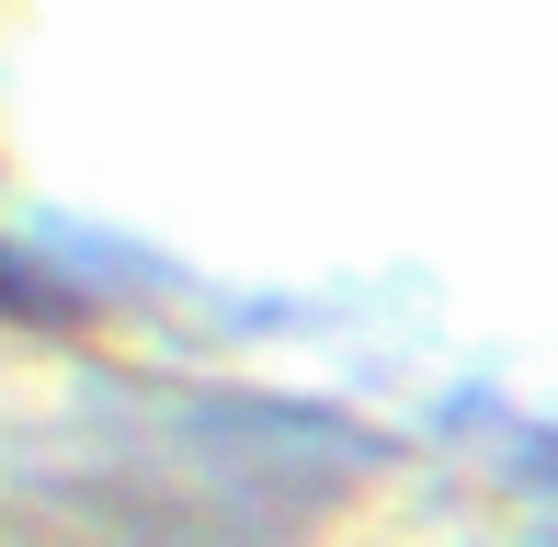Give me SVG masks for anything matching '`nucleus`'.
<instances>
[{
	"instance_id": "f257e3e1",
	"label": "nucleus",
	"mask_w": 558,
	"mask_h": 547,
	"mask_svg": "<svg viewBox=\"0 0 558 547\" xmlns=\"http://www.w3.org/2000/svg\"><path fill=\"white\" fill-rule=\"evenodd\" d=\"M0 296H12V285H0Z\"/></svg>"
}]
</instances>
